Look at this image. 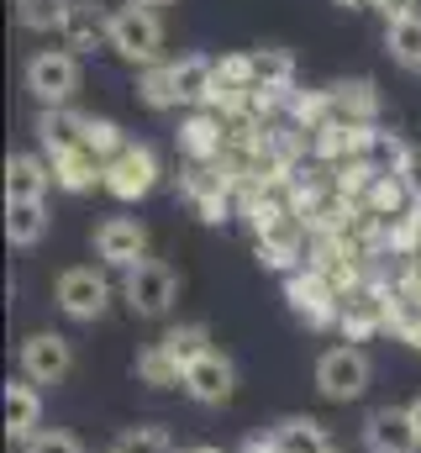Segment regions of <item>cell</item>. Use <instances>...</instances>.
<instances>
[{"mask_svg": "<svg viewBox=\"0 0 421 453\" xmlns=\"http://www.w3.org/2000/svg\"><path fill=\"white\" fill-rule=\"evenodd\" d=\"M85 148L101 158V164H111L121 148H126V137H121V127L116 121H105V116H90V132H85Z\"/></svg>", "mask_w": 421, "mask_h": 453, "instance_id": "cell-32", "label": "cell"}, {"mask_svg": "<svg viewBox=\"0 0 421 453\" xmlns=\"http://www.w3.org/2000/svg\"><path fill=\"white\" fill-rule=\"evenodd\" d=\"M121 301L132 306V317L158 322V317H169L174 301H180V274H174L164 258H142V264H132V269L121 274Z\"/></svg>", "mask_w": 421, "mask_h": 453, "instance_id": "cell-1", "label": "cell"}, {"mask_svg": "<svg viewBox=\"0 0 421 453\" xmlns=\"http://www.w3.org/2000/svg\"><path fill=\"white\" fill-rule=\"evenodd\" d=\"M32 132H37V142L48 148V158H58V153L85 148L90 116L74 111V106H42V111H37V121H32Z\"/></svg>", "mask_w": 421, "mask_h": 453, "instance_id": "cell-15", "label": "cell"}, {"mask_svg": "<svg viewBox=\"0 0 421 453\" xmlns=\"http://www.w3.org/2000/svg\"><path fill=\"white\" fill-rule=\"evenodd\" d=\"M105 196H116V201H142L153 185H158V153L148 148V142H132L126 137V148L105 164Z\"/></svg>", "mask_w": 421, "mask_h": 453, "instance_id": "cell-7", "label": "cell"}, {"mask_svg": "<svg viewBox=\"0 0 421 453\" xmlns=\"http://www.w3.org/2000/svg\"><path fill=\"white\" fill-rule=\"evenodd\" d=\"M5 237L11 248H37L48 237V201H5Z\"/></svg>", "mask_w": 421, "mask_h": 453, "instance_id": "cell-23", "label": "cell"}, {"mask_svg": "<svg viewBox=\"0 0 421 453\" xmlns=\"http://www.w3.org/2000/svg\"><path fill=\"white\" fill-rule=\"evenodd\" d=\"M385 48L395 53V64L421 69V11H417V16H401V21H390V27H385Z\"/></svg>", "mask_w": 421, "mask_h": 453, "instance_id": "cell-28", "label": "cell"}, {"mask_svg": "<svg viewBox=\"0 0 421 453\" xmlns=\"http://www.w3.org/2000/svg\"><path fill=\"white\" fill-rule=\"evenodd\" d=\"M269 449L274 453H332V438H326V427L311 422V417H285L269 433Z\"/></svg>", "mask_w": 421, "mask_h": 453, "instance_id": "cell-22", "label": "cell"}, {"mask_svg": "<svg viewBox=\"0 0 421 453\" xmlns=\"http://www.w3.org/2000/svg\"><path fill=\"white\" fill-rule=\"evenodd\" d=\"M137 96H142V106H153V111L180 106V90H174V64H148V69L137 74Z\"/></svg>", "mask_w": 421, "mask_h": 453, "instance_id": "cell-27", "label": "cell"}, {"mask_svg": "<svg viewBox=\"0 0 421 453\" xmlns=\"http://www.w3.org/2000/svg\"><path fill=\"white\" fill-rule=\"evenodd\" d=\"M174 90H180V106L206 111L210 96H216V58H206V53H185V58L174 64Z\"/></svg>", "mask_w": 421, "mask_h": 453, "instance_id": "cell-20", "label": "cell"}, {"mask_svg": "<svg viewBox=\"0 0 421 453\" xmlns=\"http://www.w3.org/2000/svg\"><path fill=\"white\" fill-rule=\"evenodd\" d=\"M364 453H421V433L411 406H379L364 422Z\"/></svg>", "mask_w": 421, "mask_h": 453, "instance_id": "cell-12", "label": "cell"}, {"mask_svg": "<svg viewBox=\"0 0 421 453\" xmlns=\"http://www.w3.org/2000/svg\"><path fill=\"white\" fill-rule=\"evenodd\" d=\"M96 258L126 274L132 264L148 258V226L137 222V217H105L96 226Z\"/></svg>", "mask_w": 421, "mask_h": 453, "instance_id": "cell-11", "label": "cell"}, {"mask_svg": "<svg viewBox=\"0 0 421 453\" xmlns=\"http://www.w3.org/2000/svg\"><path fill=\"white\" fill-rule=\"evenodd\" d=\"M369 380H374V364H369V353L364 348H353V342H337V348H326L321 358H316V390L326 395V401H358L364 390H369Z\"/></svg>", "mask_w": 421, "mask_h": 453, "instance_id": "cell-3", "label": "cell"}, {"mask_svg": "<svg viewBox=\"0 0 421 453\" xmlns=\"http://www.w3.org/2000/svg\"><path fill=\"white\" fill-rule=\"evenodd\" d=\"M180 148H185L195 164H221V148H226V116L195 111L185 127H180Z\"/></svg>", "mask_w": 421, "mask_h": 453, "instance_id": "cell-19", "label": "cell"}, {"mask_svg": "<svg viewBox=\"0 0 421 453\" xmlns=\"http://www.w3.org/2000/svg\"><path fill=\"white\" fill-rule=\"evenodd\" d=\"M321 111H326L321 127H374L379 96H374L369 80H337V85L321 90ZM321 127H316V132H321Z\"/></svg>", "mask_w": 421, "mask_h": 453, "instance_id": "cell-10", "label": "cell"}, {"mask_svg": "<svg viewBox=\"0 0 421 453\" xmlns=\"http://www.w3.org/2000/svg\"><path fill=\"white\" fill-rule=\"evenodd\" d=\"M16 364H21V380H32L37 390L42 385H64L74 374V342L64 338V333H32V338L21 342Z\"/></svg>", "mask_w": 421, "mask_h": 453, "instance_id": "cell-8", "label": "cell"}, {"mask_svg": "<svg viewBox=\"0 0 421 453\" xmlns=\"http://www.w3.org/2000/svg\"><path fill=\"white\" fill-rule=\"evenodd\" d=\"M21 453H85V449H80V438H74V433L42 427L37 438H27V443H21Z\"/></svg>", "mask_w": 421, "mask_h": 453, "instance_id": "cell-33", "label": "cell"}, {"mask_svg": "<svg viewBox=\"0 0 421 453\" xmlns=\"http://www.w3.org/2000/svg\"><path fill=\"white\" fill-rule=\"evenodd\" d=\"M226 185H232V174H226L221 164H195V169L180 180V190H185V201L201 211V222H226V211H232Z\"/></svg>", "mask_w": 421, "mask_h": 453, "instance_id": "cell-14", "label": "cell"}, {"mask_svg": "<svg viewBox=\"0 0 421 453\" xmlns=\"http://www.w3.org/2000/svg\"><path fill=\"white\" fill-rule=\"evenodd\" d=\"M385 11V21H401V16H417V0H374Z\"/></svg>", "mask_w": 421, "mask_h": 453, "instance_id": "cell-35", "label": "cell"}, {"mask_svg": "<svg viewBox=\"0 0 421 453\" xmlns=\"http://www.w3.org/2000/svg\"><path fill=\"white\" fill-rule=\"evenodd\" d=\"M411 142L406 137H395V132H369V148H364V169H374V174H401L406 164H411Z\"/></svg>", "mask_w": 421, "mask_h": 453, "instance_id": "cell-25", "label": "cell"}, {"mask_svg": "<svg viewBox=\"0 0 421 453\" xmlns=\"http://www.w3.org/2000/svg\"><path fill=\"white\" fill-rule=\"evenodd\" d=\"M132 5H169V0H132Z\"/></svg>", "mask_w": 421, "mask_h": 453, "instance_id": "cell-38", "label": "cell"}, {"mask_svg": "<svg viewBox=\"0 0 421 453\" xmlns=\"http://www.w3.org/2000/svg\"><path fill=\"white\" fill-rule=\"evenodd\" d=\"M111 453H121V449H111Z\"/></svg>", "mask_w": 421, "mask_h": 453, "instance_id": "cell-39", "label": "cell"}, {"mask_svg": "<svg viewBox=\"0 0 421 453\" xmlns=\"http://www.w3.org/2000/svg\"><path fill=\"white\" fill-rule=\"evenodd\" d=\"M53 164L37 153H11L5 158V201H48Z\"/></svg>", "mask_w": 421, "mask_h": 453, "instance_id": "cell-17", "label": "cell"}, {"mask_svg": "<svg viewBox=\"0 0 421 453\" xmlns=\"http://www.w3.org/2000/svg\"><path fill=\"white\" fill-rule=\"evenodd\" d=\"M53 301H58V311L69 322H101L105 311H111V280H105L96 264H74V269L58 274Z\"/></svg>", "mask_w": 421, "mask_h": 453, "instance_id": "cell-4", "label": "cell"}, {"mask_svg": "<svg viewBox=\"0 0 421 453\" xmlns=\"http://www.w3.org/2000/svg\"><path fill=\"white\" fill-rule=\"evenodd\" d=\"M111 16L116 11H105L101 0H74L69 5V16H64V42H69V53H90V48H111Z\"/></svg>", "mask_w": 421, "mask_h": 453, "instance_id": "cell-16", "label": "cell"}, {"mask_svg": "<svg viewBox=\"0 0 421 453\" xmlns=\"http://www.w3.org/2000/svg\"><path fill=\"white\" fill-rule=\"evenodd\" d=\"M48 164H53V185L69 190V196H85V190H96V185L105 180V164L90 153V148L58 153V158H48Z\"/></svg>", "mask_w": 421, "mask_h": 453, "instance_id": "cell-21", "label": "cell"}, {"mask_svg": "<svg viewBox=\"0 0 421 453\" xmlns=\"http://www.w3.org/2000/svg\"><path fill=\"white\" fill-rule=\"evenodd\" d=\"M69 5H74V0H16V21H21L27 32H53V27H64Z\"/></svg>", "mask_w": 421, "mask_h": 453, "instance_id": "cell-30", "label": "cell"}, {"mask_svg": "<svg viewBox=\"0 0 421 453\" xmlns=\"http://www.w3.org/2000/svg\"><path fill=\"white\" fill-rule=\"evenodd\" d=\"M337 327H342L348 342H364V338H374V333H385L390 327V290H379V285H348Z\"/></svg>", "mask_w": 421, "mask_h": 453, "instance_id": "cell-9", "label": "cell"}, {"mask_svg": "<svg viewBox=\"0 0 421 453\" xmlns=\"http://www.w3.org/2000/svg\"><path fill=\"white\" fill-rule=\"evenodd\" d=\"M401 180H406V190H411V206H421V148L411 153V164L401 169Z\"/></svg>", "mask_w": 421, "mask_h": 453, "instance_id": "cell-34", "label": "cell"}, {"mask_svg": "<svg viewBox=\"0 0 421 453\" xmlns=\"http://www.w3.org/2000/svg\"><path fill=\"white\" fill-rule=\"evenodd\" d=\"M5 433L16 443H27V438L42 433V395H37L32 380H11L5 385Z\"/></svg>", "mask_w": 421, "mask_h": 453, "instance_id": "cell-18", "label": "cell"}, {"mask_svg": "<svg viewBox=\"0 0 421 453\" xmlns=\"http://www.w3.org/2000/svg\"><path fill=\"white\" fill-rule=\"evenodd\" d=\"M285 296L306 327H332L342 311V285H332V274H321V269H295L285 280Z\"/></svg>", "mask_w": 421, "mask_h": 453, "instance_id": "cell-6", "label": "cell"}, {"mask_svg": "<svg viewBox=\"0 0 421 453\" xmlns=\"http://www.w3.org/2000/svg\"><path fill=\"white\" fill-rule=\"evenodd\" d=\"M337 5H374V0H337Z\"/></svg>", "mask_w": 421, "mask_h": 453, "instance_id": "cell-37", "label": "cell"}, {"mask_svg": "<svg viewBox=\"0 0 421 453\" xmlns=\"http://www.w3.org/2000/svg\"><path fill=\"white\" fill-rule=\"evenodd\" d=\"M27 90L37 96V106H69L80 90V58L69 48H48L27 58Z\"/></svg>", "mask_w": 421, "mask_h": 453, "instance_id": "cell-5", "label": "cell"}, {"mask_svg": "<svg viewBox=\"0 0 421 453\" xmlns=\"http://www.w3.org/2000/svg\"><path fill=\"white\" fill-rule=\"evenodd\" d=\"M411 422H417V433H421V395L411 401Z\"/></svg>", "mask_w": 421, "mask_h": 453, "instance_id": "cell-36", "label": "cell"}, {"mask_svg": "<svg viewBox=\"0 0 421 453\" xmlns=\"http://www.w3.org/2000/svg\"><path fill=\"white\" fill-rule=\"evenodd\" d=\"M158 342H164V353H169V358L180 364V374H185L195 358H206L210 353V327L206 322H180V327H169Z\"/></svg>", "mask_w": 421, "mask_h": 453, "instance_id": "cell-26", "label": "cell"}, {"mask_svg": "<svg viewBox=\"0 0 421 453\" xmlns=\"http://www.w3.org/2000/svg\"><path fill=\"white\" fill-rule=\"evenodd\" d=\"M116 449L121 453H174V438H169V427H158V422H137V427H126V433L116 438Z\"/></svg>", "mask_w": 421, "mask_h": 453, "instance_id": "cell-31", "label": "cell"}, {"mask_svg": "<svg viewBox=\"0 0 421 453\" xmlns=\"http://www.w3.org/2000/svg\"><path fill=\"white\" fill-rule=\"evenodd\" d=\"M137 380H142V385H153V390L185 385V374H180V364L164 353V342H148V348L137 353Z\"/></svg>", "mask_w": 421, "mask_h": 453, "instance_id": "cell-29", "label": "cell"}, {"mask_svg": "<svg viewBox=\"0 0 421 453\" xmlns=\"http://www.w3.org/2000/svg\"><path fill=\"white\" fill-rule=\"evenodd\" d=\"M248 74H253V90H295V58L285 48H253Z\"/></svg>", "mask_w": 421, "mask_h": 453, "instance_id": "cell-24", "label": "cell"}, {"mask_svg": "<svg viewBox=\"0 0 421 453\" xmlns=\"http://www.w3.org/2000/svg\"><path fill=\"white\" fill-rule=\"evenodd\" d=\"M158 48H164V21L153 5H121L111 16V53L148 69V64H158Z\"/></svg>", "mask_w": 421, "mask_h": 453, "instance_id": "cell-2", "label": "cell"}, {"mask_svg": "<svg viewBox=\"0 0 421 453\" xmlns=\"http://www.w3.org/2000/svg\"><path fill=\"white\" fill-rule=\"evenodd\" d=\"M232 390H237V364H232L221 348H210L206 358H195V364L185 369V395H190L195 406H226Z\"/></svg>", "mask_w": 421, "mask_h": 453, "instance_id": "cell-13", "label": "cell"}]
</instances>
